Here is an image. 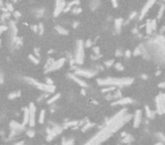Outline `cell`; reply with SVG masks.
<instances>
[{
    "label": "cell",
    "instance_id": "cell-4",
    "mask_svg": "<svg viewBox=\"0 0 165 145\" xmlns=\"http://www.w3.org/2000/svg\"><path fill=\"white\" fill-rule=\"evenodd\" d=\"M84 42L78 41L76 46V52H75V63L77 65H82L84 63Z\"/></svg>",
    "mask_w": 165,
    "mask_h": 145
},
{
    "label": "cell",
    "instance_id": "cell-15",
    "mask_svg": "<svg viewBox=\"0 0 165 145\" xmlns=\"http://www.w3.org/2000/svg\"><path fill=\"white\" fill-rule=\"evenodd\" d=\"M71 78L74 79V81H75V82L77 83V84H78V85H80V86H82V87H87V83L86 82H84V81H82V79H80V78H78V77H77L76 75H73L71 76Z\"/></svg>",
    "mask_w": 165,
    "mask_h": 145
},
{
    "label": "cell",
    "instance_id": "cell-31",
    "mask_svg": "<svg viewBox=\"0 0 165 145\" xmlns=\"http://www.w3.org/2000/svg\"><path fill=\"white\" fill-rule=\"evenodd\" d=\"M159 87H165V83H161V84H159Z\"/></svg>",
    "mask_w": 165,
    "mask_h": 145
},
{
    "label": "cell",
    "instance_id": "cell-17",
    "mask_svg": "<svg viewBox=\"0 0 165 145\" xmlns=\"http://www.w3.org/2000/svg\"><path fill=\"white\" fill-rule=\"evenodd\" d=\"M116 32H120L121 31V29H122V20L121 18H119V20H116Z\"/></svg>",
    "mask_w": 165,
    "mask_h": 145
},
{
    "label": "cell",
    "instance_id": "cell-20",
    "mask_svg": "<svg viewBox=\"0 0 165 145\" xmlns=\"http://www.w3.org/2000/svg\"><path fill=\"white\" fill-rule=\"evenodd\" d=\"M45 110H41V112H40V116H39V122L40 124H43L44 122V119H45Z\"/></svg>",
    "mask_w": 165,
    "mask_h": 145
},
{
    "label": "cell",
    "instance_id": "cell-8",
    "mask_svg": "<svg viewBox=\"0 0 165 145\" xmlns=\"http://www.w3.org/2000/svg\"><path fill=\"white\" fill-rule=\"evenodd\" d=\"M142 111L140 110H136L135 115L132 116V121H133V128H138L140 126V122H142Z\"/></svg>",
    "mask_w": 165,
    "mask_h": 145
},
{
    "label": "cell",
    "instance_id": "cell-34",
    "mask_svg": "<svg viewBox=\"0 0 165 145\" xmlns=\"http://www.w3.org/2000/svg\"><path fill=\"white\" fill-rule=\"evenodd\" d=\"M3 30V29H1V26H0V32H1V31H2Z\"/></svg>",
    "mask_w": 165,
    "mask_h": 145
},
{
    "label": "cell",
    "instance_id": "cell-29",
    "mask_svg": "<svg viewBox=\"0 0 165 145\" xmlns=\"http://www.w3.org/2000/svg\"><path fill=\"white\" fill-rule=\"evenodd\" d=\"M80 11H82V9H80V8H73V13L74 14H79Z\"/></svg>",
    "mask_w": 165,
    "mask_h": 145
},
{
    "label": "cell",
    "instance_id": "cell-12",
    "mask_svg": "<svg viewBox=\"0 0 165 145\" xmlns=\"http://www.w3.org/2000/svg\"><path fill=\"white\" fill-rule=\"evenodd\" d=\"M154 1H149V2H147L145 5V6L142 7V13H140V16H139V20H142L144 17H145V15L149 11V9H150V7L154 5Z\"/></svg>",
    "mask_w": 165,
    "mask_h": 145
},
{
    "label": "cell",
    "instance_id": "cell-30",
    "mask_svg": "<svg viewBox=\"0 0 165 145\" xmlns=\"http://www.w3.org/2000/svg\"><path fill=\"white\" fill-rule=\"evenodd\" d=\"M125 57L128 58V57H130V56H131V52H130V51H125Z\"/></svg>",
    "mask_w": 165,
    "mask_h": 145
},
{
    "label": "cell",
    "instance_id": "cell-9",
    "mask_svg": "<svg viewBox=\"0 0 165 145\" xmlns=\"http://www.w3.org/2000/svg\"><path fill=\"white\" fill-rule=\"evenodd\" d=\"M67 3L65 1H57L56 6H54V16H58L60 13H62L65 8H66Z\"/></svg>",
    "mask_w": 165,
    "mask_h": 145
},
{
    "label": "cell",
    "instance_id": "cell-6",
    "mask_svg": "<svg viewBox=\"0 0 165 145\" xmlns=\"http://www.w3.org/2000/svg\"><path fill=\"white\" fill-rule=\"evenodd\" d=\"M76 76H82V77H86V78H91L96 75L95 70H89V69H77L75 72Z\"/></svg>",
    "mask_w": 165,
    "mask_h": 145
},
{
    "label": "cell",
    "instance_id": "cell-21",
    "mask_svg": "<svg viewBox=\"0 0 165 145\" xmlns=\"http://www.w3.org/2000/svg\"><path fill=\"white\" fill-rule=\"evenodd\" d=\"M18 96H20V92L19 91H16V92H14V93H10L9 95H8V98H9L10 100H14V99H16V98H18Z\"/></svg>",
    "mask_w": 165,
    "mask_h": 145
},
{
    "label": "cell",
    "instance_id": "cell-28",
    "mask_svg": "<svg viewBox=\"0 0 165 145\" xmlns=\"http://www.w3.org/2000/svg\"><path fill=\"white\" fill-rule=\"evenodd\" d=\"M92 44H93V42H92V41H91V40H88V41H86V42L84 43V46H87V48H89V46H92Z\"/></svg>",
    "mask_w": 165,
    "mask_h": 145
},
{
    "label": "cell",
    "instance_id": "cell-27",
    "mask_svg": "<svg viewBox=\"0 0 165 145\" xmlns=\"http://www.w3.org/2000/svg\"><path fill=\"white\" fill-rule=\"evenodd\" d=\"M116 68L118 70H123V66H122V64H116Z\"/></svg>",
    "mask_w": 165,
    "mask_h": 145
},
{
    "label": "cell",
    "instance_id": "cell-25",
    "mask_svg": "<svg viewBox=\"0 0 165 145\" xmlns=\"http://www.w3.org/2000/svg\"><path fill=\"white\" fill-rule=\"evenodd\" d=\"M26 134H27V136H28V137H33V136L35 135V132H34L33 128H30L28 130H27Z\"/></svg>",
    "mask_w": 165,
    "mask_h": 145
},
{
    "label": "cell",
    "instance_id": "cell-18",
    "mask_svg": "<svg viewBox=\"0 0 165 145\" xmlns=\"http://www.w3.org/2000/svg\"><path fill=\"white\" fill-rule=\"evenodd\" d=\"M146 115H147V118L153 119V117H154V115H155V111L150 110L149 107H146Z\"/></svg>",
    "mask_w": 165,
    "mask_h": 145
},
{
    "label": "cell",
    "instance_id": "cell-16",
    "mask_svg": "<svg viewBox=\"0 0 165 145\" xmlns=\"http://www.w3.org/2000/svg\"><path fill=\"white\" fill-rule=\"evenodd\" d=\"M61 145H75V139L70 137H65L61 142Z\"/></svg>",
    "mask_w": 165,
    "mask_h": 145
},
{
    "label": "cell",
    "instance_id": "cell-24",
    "mask_svg": "<svg viewBox=\"0 0 165 145\" xmlns=\"http://www.w3.org/2000/svg\"><path fill=\"white\" fill-rule=\"evenodd\" d=\"M165 10V6H161V8H159V15H157V20H161V17H162L163 13H164Z\"/></svg>",
    "mask_w": 165,
    "mask_h": 145
},
{
    "label": "cell",
    "instance_id": "cell-3",
    "mask_svg": "<svg viewBox=\"0 0 165 145\" xmlns=\"http://www.w3.org/2000/svg\"><path fill=\"white\" fill-rule=\"evenodd\" d=\"M24 79H25V81H27V83H28V84L35 86L36 89H39L40 91H43V92H54V90H56V87H54L53 85L50 86V85H46V84H42V83L36 82L35 79L30 78V77H25Z\"/></svg>",
    "mask_w": 165,
    "mask_h": 145
},
{
    "label": "cell",
    "instance_id": "cell-1",
    "mask_svg": "<svg viewBox=\"0 0 165 145\" xmlns=\"http://www.w3.org/2000/svg\"><path fill=\"white\" fill-rule=\"evenodd\" d=\"M130 118H132V116L129 115V113H125V110L120 111L93 138H91L88 142L85 143L84 145H101L105 139H108L112 134H114L121 126H123L125 122L129 121Z\"/></svg>",
    "mask_w": 165,
    "mask_h": 145
},
{
    "label": "cell",
    "instance_id": "cell-11",
    "mask_svg": "<svg viewBox=\"0 0 165 145\" xmlns=\"http://www.w3.org/2000/svg\"><path fill=\"white\" fill-rule=\"evenodd\" d=\"M130 103H133L132 99H130V98H121V99L114 101L113 106H125V104H130Z\"/></svg>",
    "mask_w": 165,
    "mask_h": 145
},
{
    "label": "cell",
    "instance_id": "cell-19",
    "mask_svg": "<svg viewBox=\"0 0 165 145\" xmlns=\"http://www.w3.org/2000/svg\"><path fill=\"white\" fill-rule=\"evenodd\" d=\"M56 30L58 31V32H59L60 34H63V35H67V34H68V31H67L66 29H65V27L59 26V25H58V26H56Z\"/></svg>",
    "mask_w": 165,
    "mask_h": 145
},
{
    "label": "cell",
    "instance_id": "cell-10",
    "mask_svg": "<svg viewBox=\"0 0 165 145\" xmlns=\"http://www.w3.org/2000/svg\"><path fill=\"white\" fill-rule=\"evenodd\" d=\"M10 129H11V132L18 134L24 129V125L23 124H18L17 121H11L10 122Z\"/></svg>",
    "mask_w": 165,
    "mask_h": 145
},
{
    "label": "cell",
    "instance_id": "cell-14",
    "mask_svg": "<svg viewBox=\"0 0 165 145\" xmlns=\"http://www.w3.org/2000/svg\"><path fill=\"white\" fill-rule=\"evenodd\" d=\"M28 121H30V110L28 108L24 109V115H23V125H28Z\"/></svg>",
    "mask_w": 165,
    "mask_h": 145
},
{
    "label": "cell",
    "instance_id": "cell-23",
    "mask_svg": "<svg viewBox=\"0 0 165 145\" xmlns=\"http://www.w3.org/2000/svg\"><path fill=\"white\" fill-rule=\"evenodd\" d=\"M28 58H30V59L32 60V61H33L35 65H39V63H40L39 58H37V57H34V55H30V56H28Z\"/></svg>",
    "mask_w": 165,
    "mask_h": 145
},
{
    "label": "cell",
    "instance_id": "cell-22",
    "mask_svg": "<svg viewBox=\"0 0 165 145\" xmlns=\"http://www.w3.org/2000/svg\"><path fill=\"white\" fill-rule=\"evenodd\" d=\"M59 98H60V94H57V95L52 96V98H51L50 100H48V101H46V103H48V104H52V103L56 102V101L59 99Z\"/></svg>",
    "mask_w": 165,
    "mask_h": 145
},
{
    "label": "cell",
    "instance_id": "cell-2",
    "mask_svg": "<svg viewBox=\"0 0 165 145\" xmlns=\"http://www.w3.org/2000/svg\"><path fill=\"white\" fill-rule=\"evenodd\" d=\"M133 79L128 78V77H122V78H116V77H108V78H99L97 79L101 86H110V87H123L132 84Z\"/></svg>",
    "mask_w": 165,
    "mask_h": 145
},
{
    "label": "cell",
    "instance_id": "cell-7",
    "mask_svg": "<svg viewBox=\"0 0 165 145\" xmlns=\"http://www.w3.org/2000/svg\"><path fill=\"white\" fill-rule=\"evenodd\" d=\"M30 121H28V126H30L31 128H33L34 125H35V121H36V118H35V113H36V109H35V106H34L33 103H31L30 104Z\"/></svg>",
    "mask_w": 165,
    "mask_h": 145
},
{
    "label": "cell",
    "instance_id": "cell-5",
    "mask_svg": "<svg viewBox=\"0 0 165 145\" xmlns=\"http://www.w3.org/2000/svg\"><path fill=\"white\" fill-rule=\"evenodd\" d=\"M65 63H66V59H59V60H54L53 61V64L51 65V66L48 68V69H45V72H54V70H58L60 69L61 67L65 65Z\"/></svg>",
    "mask_w": 165,
    "mask_h": 145
},
{
    "label": "cell",
    "instance_id": "cell-32",
    "mask_svg": "<svg viewBox=\"0 0 165 145\" xmlns=\"http://www.w3.org/2000/svg\"><path fill=\"white\" fill-rule=\"evenodd\" d=\"M23 144V142H20V143H17V144H15V145H22Z\"/></svg>",
    "mask_w": 165,
    "mask_h": 145
},
{
    "label": "cell",
    "instance_id": "cell-13",
    "mask_svg": "<svg viewBox=\"0 0 165 145\" xmlns=\"http://www.w3.org/2000/svg\"><path fill=\"white\" fill-rule=\"evenodd\" d=\"M146 30H147V33L148 34H152L153 31L156 30V20H147V24H146Z\"/></svg>",
    "mask_w": 165,
    "mask_h": 145
},
{
    "label": "cell",
    "instance_id": "cell-33",
    "mask_svg": "<svg viewBox=\"0 0 165 145\" xmlns=\"http://www.w3.org/2000/svg\"><path fill=\"white\" fill-rule=\"evenodd\" d=\"M156 145H165V144H162V143H159V144H156Z\"/></svg>",
    "mask_w": 165,
    "mask_h": 145
},
{
    "label": "cell",
    "instance_id": "cell-26",
    "mask_svg": "<svg viewBox=\"0 0 165 145\" xmlns=\"http://www.w3.org/2000/svg\"><path fill=\"white\" fill-rule=\"evenodd\" d=\"M113 63H114V61H113V60H108V61H105V66L106 67H111L113 65Z\"/></svg>",
    "mask_w": 165,
    "mask_h": 145
}]
</instances>
